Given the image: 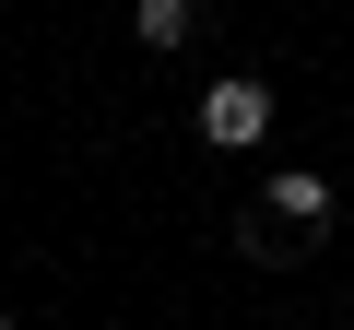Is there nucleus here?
Returning a JSON list of instances; mask_svg holds the SVG:
<instances>
[{"label":"nucleus","mask_w":354,"mask_h":330,"mask_svg":"<svg viewBox=\"0 0 354 330\" xmlns=\"http://www.w3.org/2000/svg\"><path fill=\"white\" fill-rule=\"evenodd\" d=\"M260 130H272V95H260L248 71H225V83L201 95V142H213V153H248Z\"/></svg>","instance_id":"f257e3e1"},{"label":"nucleus","mask_w":354,"mask_h":330,"mask_svg":"<svg viewBox=\"0 0 354 330\" xmlns=\"http://www.w3.org/2000/svg\"><path fill=\"white\" fill-rule=\"evenodd\" d=\"M272 213L283 224H330V177H319V165H283V177H272Z\"/></svg>","instance_id":"f03ea898"},{"label":"nucleus","mask_w":354,"mask_h":330,"mask_svg":"<svg viewBox=\"0 0 354 330\" xmlns=\"http://www.w3.org/2000/svg\"><path fill=\"white\" fill-rule=\"evenodd\" d=\"M130 36L142 48H189V0H130Z\"/></svg>","instance_id":"7ed1b4c3"},{"label":"nucleus","mask_w":354,"mask_h":330,"mask_svg":"<svg viewBox=\"0 0 354 330\" xmlns=\"http://www.w3.org/2000/svg\"><path fill=\"white\" fill-rule=\"evenodd\" d=\"M0 330H12V318H0Z\"/></svg>","instance_id":"20e7f679"}]
</instances>
